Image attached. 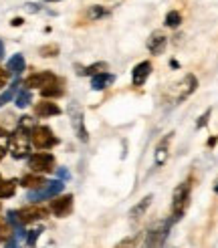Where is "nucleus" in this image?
Returning <instances> with one entry per match:
<instances>
[{"label": "nucleus", "instance_id": "15", "mask_svg": "<svg viewBox=\"0 0 218 248\" xmlns=\"http://www.w3.org/2000/svg\"><path fill=\"white\" fill-rule=\"evenodd\" d=\"M65 89H63V81H61L59 77L53 81V83H48L47 87H43L41 89V95L45 99H59V97H63Z\"/></svg>", "mask_w": 218, "mask_h": 248}, {"label": "nucleus", "instance_id": "30", "mask_svg": "<svg viewBox=\"0 0 218 248\" xmlns=\"http://www.w3.org/2000/svg\"><path fill=\"white\" fill-rule=\"evenodd\" d=\"M210 115H212V109H206V111H204V115H200V119L196 121V127H198V129H202V127L206 125V123H208Z\"/></svg>", "mask_w": 218, "mask_h": 248}, {"label": "nucleus", "instance_id": "7", "mask_svg": "<svg viewBox=\"0 0 218 248\" xmlns=\"http://www.w3.org/2000/svg\"><path fill=\"white\" fill-rule=\"evenodd\" d=\"M170 226H172V220H168L166 224H162L160 228H152L145 236V242L143 246L145 248H162L166 238H168V232H170Z\"/></svg>", "mask_w": 218, "mask_h": 248}, {"label": "nucleus", "instance_id": "28", "mask_svg": "<svg viewBox=\"0 0 218 248\" xmlns=\"http://www.w3.org/2000/svg\"><path fill=\"white\" fill-rule=\"evenodd\" d=\"M15 234H12V228H10V224L4 220V222H0V242H8Z\"/></svg>", "mask_w": 218, "mask_h": 248}, {"label": "nucleus", "instance_id": "37", "mask_svg": "<svg viewBox=\"0 0 218 248\" xmlns=\"http://www.w3.org/2000/svg\"><path fill=\"white\" fill-rule=\"evenodd\" d=\"M4 155H6V147L0 145V162H2V159H4Z\"/></svg>", "mask_w": 218, "mask_h": 248}, {"label": "nucleus", "instance_id": "17", "mask_svg": "<svg viewBox=\"0 0 218 248\" xmlns=\"http://www.w3.org/2000/svg\"><path fill=\"white\" fill-rule=\"evenodd\" d=\"M115 81V77L111 75V73H99V75H95V77H91V89L93 91H103V89H107L109 85H111Z\"/></svg>", "mask_w": 218, "mask_h": 248}, {"label": "nucleus", "instance_id": "14", "mask_svg": "<svg viewBox=\"0 0 218 248\" xmlns=\"http://www.w3.org/2000/svg\"><path fill=\"white\" fill-rule=\"evenodd\" d=\"M47 184V180L41 176V173H24V176L20 178V186L22 188H27V190H39L43 188V186Z\"/></svg>", "mask_w": 218, "mask_h": 248}, {"label": "nucleus", "instance_id": "35", "mask_svg": "<svg viewBox=\"0 0 218 248\" xmlns=\"http://www.w3.org/2000/svg\"><path fill=\"white\" fill-rule=\"evenodd\" d=\"M22 22H24V20L16 16V18H12V22H10V24H12V27H20V24H22Z\"/></svg>", "mask_w": 218, "mask_h": 248}, {"label": "nucleus", "instance_id": "2", "mask_svg": "<svg viewBox=\"0 0 218 248\" xmlns=\"http://www.w3.org/2000/svg\"><path fill=\"white\" fill-rule=\"evenodd\" d=\"M190 190H192V182L186 180V182H182L178 188L174 190V198H172V224L178 220H182V216H184L186 212V208L190 204Z\"/></svg>", "mask_w": 218, "mask_h": 248}, {"label": "nucleus", "instance_id": "8", "mask_svg": "<svg viewBox=\"0 0 218 248\" xmlns=\"http://www.w3.org/2000/svg\"><path fill=\"white\" fill-rule=\"evenodd\" d=\"M51 212L57 218H67L73 212V196L65 194V196H57L51 202Z\"/></svg>", "mask_w": 218, "mask_h": 248}, {"label": "nucleus", "instance_id": "13", "mask_svg": "<svg viewBox=\"0 0 218 248\" xmlns=\"http://www.w3.org/2000/svg\"><path fill=\"white\" fill-rule=\"evenodd\" d=\"M166 46H168V36L164 32H154L150 39H148V51L152 55H162L166 51Z\"/></svg>", "mask_w": 218, "mask_h": 248}, {"label": "nucleus", "instance_id": "33", "mask_svg": "<svg viewBox=\"0 0 218 248\" xmlns=\"http://www.w3.org/2000/svg\"><path fill=\"white\" fill-rule=\"evenodd\" d=\"M57 176H59V180H67V178H69V171L63 170V168H59V170H57Z\"/></svg>", "mask_w": 218, "mask_h": 248}, {"label": "nucleus", "instance_id": "21", "mask_svg": "<svg viewBox=\"0 0 218 248\" xmlns=\"http://www.w3.org/2000/svg\"><path fill=\"white\" fill-rule=\"evenodd\" d=\"M16 194V182L15 180H0V200H6Z\"/></svg>", "mask_w": 218, "mask_h": 248}, {"label": "nucleus", "instance_id": "10", "mask_svg": "<svg viewBox=\"0 0 218 248\" xmlns=\"http://www.w3.org/2000/svg\"><path fill=\"white\" fill-rule=\"evenodd\" d=\"M196 87H198V79L194 77V75H186L184 79H182V81L176 85V89H178L176 101H178V103H182L184 99H188L194 91H196Z\"/></svg>", "mask_w": 218, "mask_h": 248}, {"label": "nucleus", "instance_id": "6", "mask_svg": "<svg viewBox=\"0 0 218 248\" xmlns=\"http://www.w3.org/2000/svg\"><path fill=\"white\" fill-rule=\"evenodd\" d=\"M16 214H18L20 224L24 226V224H32V222H36V220H45L48 216V210L41 204H29V206L16 210Z\"/></svg>", "mask_w": 218, "mask_h": 248}, {"label": "nucleus", "instance_id": "19", "mask_svg": "<svg viewBox=\"0 0 218 248\" xmlns=\"http://www.w3.org/2000/svg\"><path fill=\"white\" fill-rule=\"evenodd\" d=\"M31 103H32V93H31V89H27V87H20L18 93H16V97H15V105H16L18 109H27Z\"/></svg>", "mask_w": 218, "mask_h": 248}, {"label": "nucleus", "instance_id": "12", "mask_svg": "<svg viewBox=\"0 0 218 248\" xmlns=\"http://www.w3.org/2000/svg\"><path fill=\"white\" fill-rule=\"evenodd\" d=\"M34 115L41 117V119L53 117V115H61V107L57 103H53V101H48V99H45V101L34 105Z\"/></svg>", "mask_w": 218, "mask_h": 248}, {"label": "nucleus", "instance_id": "18", "mask_svg": "<svg viewBox=\"0 0 218 248\" xmlns=\"http://www.w3.org/2000/svg\"><path fill=\"white\" fill-rule=\"evenodd\" d=\"M24 67H27V61H24V57H22L20 53L12 55V57L8 59V63H6V71L10 73V75H15V77L20 75V73L24 71Z\"/></svg>", "mask_w": 218, "mask_h": 248}, {"label": "nucleus", "instance_id": "24", "mask_svg": "<svg viewBox=\"0 0 218 248\" xmlns=\"http://www.w3.org/2000/svg\"><path fill=\"white\" fill-rule=\"evenodd\" d=\"M164 24L168 29H178L180 24H182V15L178 10H170L168 15H166V20H164Z\"/></svg>", "mask_w": 218, "mask_h": 248}, {"label": "nucleus", "instance_id": "40", "mask_svg": "<svg viewBox=\"0 0 218 248\" xmlns=\"http://www.w3.org/2000/svg\"><path fill=\"white\" fill-rule=\"evenodd\" d=\"M45 2H61V0H45Z\"/></svg>", "mask_w": 218, "mask_h": 248}, {"label": "nucleus", "instance_id": "36", "mask_svg": "<svg viewBox=\"0 0 218 248\" xmlns=\"http://www.w3.org/2000/svg\"><path fill=\"white\" fill-rule=\"evenodd\" d=\"M216 141H218V138L214 135V138H210V140H208V147H214V145H216Z\"/></svg>", "mask_w": 218, "mask_h": 248}, {"label": "nucleus", "instance_id": "38", "mask_svg": "<svg viewBox=\"0 0 218 248\" xmlns=\"http://www.w3.org/2000/svg\"><path fill=\"white\" fill-rule=\"evenodd\" d=\"M2 59H4V43L0 41V61H2Z\"/></svg>", "mask_w": 218, "mask_h": 248}, {"label": "nucleus", "instance_id": "16", "mask_svg": "<svg viewBox=\"0 0 218 248\" xmlns=\"http://www.w3.org/2000/svg\"><path fill=\"white\" fill-rule=\"evenodd\" d=\"M172 135H174V133H168L166 138L156 145V154H154L156 166H164V164H166V159H168V145H170V141H172Z\"/></svg>", "mask_w": 218, "mask_h": 248}, {"label": "nucleus", "instance_id": "22", "mask_svg": "<svg viewBox=\"0 0 218 248\" xmlns=\"http://www.w3.org/2000/svg\"><path fill=\"white\" fill-rule=\"evenodd\" d=\"M109 69V65L105 63V61H99V63H93L89 67H83L79 73L81 75H87V77H95V75H99V73H105Z\"/></svg>", "mask_w": 218, "mask_h": 248}, {"label": "nucleus", "instance_id": "34", "mask_svg": "<svg viewBox=\"0 0 218 248\" xmlns=\"http://www.w3.org/2000/svg\"><path fill=\"white\" fill-rule=\"evenodd\" d=\"M4 248H18V244H16V238L12 236L8 242H4Z\"/></svg>", "mask_w": 218, "mask_h": 248}, {"label": "nucleus", "instance_id": "11", "mask_svg": "<svg viewBox=\"0 0 218 248\" xmlns=\"http://www.w3.org/2000/svg\"><path fill=\"white\" fill-rule=\"evenodd\" d=\"M150 75H152V63H150V61H141V63H138L136 67H133V71H131V83H133V87H141L145 81H148Z\"/></svg>", "mask_w": 218, "mask_h": 248}, {"label": "nucleus", "instance_id": "26", "mask_svg": "<svg viewBox=\"0 0 218 248\" xmlns=\"http://www.w3.org/2000/svg\"><path fill=\"white\" fill-rule=\"evenodd\" d=\"M41 234H43V228H32V230H27V238H24L27 246H29V248H34L36 240L41 238Z\"/></svg>", "mask_w": 218, "mask_h": 248}, {"label": "nucleus", "instance_id": "20", "mask_svg": "<svg viewBox=\"0 0 218 248\" xmlns=\"http://www.w3.org/2000/svg\"><path fill=\"white\" fill-rule=\"evenodd\" d=\"M152 200H154V196L150 194V196H145L143 200L140 202V204H136L131 208V212H129V216H131V220H138V218H141L143 214H145V210H148L150 206H152Z\"/></svg>", "mask_w": 218, "mask_h": 248}, {"label": "nucleus", "instance_id": "3", "mask_svg": "<svg viewBox=\"0 0 218 248\" xmlns=\"http://www.w3.org/2000/svg\"><path fill=\"white\" fill-rule=\"evenodd\" d=\"M59 143V138L53 133L51 127L47 125H32L31 129V145L36 147L39 152H45V150H51Z\"/></svg>", "mask_w": 218, "mask_h": 248}, {"label": "nucleus", "instance_id": "5", "mask_svg": "<svg viewBox=\"0 0 218 248\" xmlns=\"http://www.w3.org/2000/svg\"><path fill=\"white\" fill-rule=\"evenodd\" d=\"M29 168L34 173H51L55 171V155L48 152H36L29 155Z\"/></svg>", "mask_w": 218, "mask_h": 248}, {"label": "nucleus", "instance_id": "32", "mask_svg": "<svg viewBox=\"0 0 218 248\" xmlns=\"http://www.w3.org/2000/svg\"><path fill=\"white\" fill-rule=\"evenodd\" d=\"M133 246H136V238H125L115 244V248H133Z\"/></svg>", "mask_w": 218, "mask_h": 248}, {"label": "nucleus", "instance_id": "23", "mask_svg": "<svg viewBox=\"0 0 218 248\" xmlns=\"http://www.w3.org/2000/svg\"><path fill=\"white\" fill-rule=\"evenodd\" d=\"M18 89H20V81L16 79L15 83H12L10 87H8V89L2 93V95H0V107H4L6 103H10L12 101V99H15L16 97V93H18Z\"/></svg>", "mask_w": 218, "mask_h": 248}, {"label": "nucleus", "instance_id": "39", "mask_svg": "<svg viewBox=\"0 0 218 248\" xmlns=\"http://www.w3.org/2000/svg\"><path fill=\"white\" fill-rule=\"evenodd\" d=\"M4 135H8V133H6V129L2 125H0V138H4Z\"/></svg>", "mask_w": 218, "mask_h": 248}, {"label": "nucleus", "instance_id": "1", "mask_svg": "<svg viewBox=\"0 0 218 248\" xmlns=\"http://www.w3.org/2000/svg\"><path fill=\"white\" fill-rule=\"evenodd\" d=\"M31 129L32 127L18 123V127L10 135H6L8 138V150H10L12 157H16V159L29 157V152H31Z\"/></svg>", "mask_w": 218, "mask_h": 248}, {"label": "nucleus", "instance_id": "31", "mask_svg": "<svg viewBox=\"0 0 218 248\" xmlns=\"http://www.w3.org/2000/svg\"><path fill=\"white\" fill-rule=\"evenodd\" d=\"M8 79H10V73H8L6 69H2V67H0V89H2V87H6Z\"/></svg>", "mask_w": 218, "mask_h": 248}, {"label": "nucleus", "instance_id": "25", "mask_svg": "<svg viewBox=\"0 0 218 248\" xmlns=\"http://www.w3.org/2000/svg\"><path fill=\"white\" fill-rule=\"evenodd\" d=\"M73 125H75L77 135H79V140H81V141H87V140H89L87 129H85V125H83V117H81V115H77L75 119H73Z\"/></svg>", "mask_w": 218, "mask_h": 248}, {"label": "nucleus", "instance_id": "9", "mask_svg": "<svg viewBox=\"0 0 218 248\" xmlns=\"http://www.w3.org/2000/svg\"><path fill=\"white\" fill-rule=\"evenodd\" d=\"M55 79H57L55 73L41 71V73H34V75L24 79V87H27V89H43V87H47L48 83H53Z\"/></svg>", "mask_w": 218, "mask_h": 248}, {"label": "nucleus", "instance_id": "41", "mask_svg": "<svg viewBox=\"0 0 218 248\" xmlns=\"http://www.w3.org/2000/svg\"><path fill=\"white\" fill-rule=\"evenodd\" d=\"M214 192H216V194H218V182H216V186H214Z\"/></svg>", "mask_w": 218, "mask_h": 248}, {"label": "nucleus", "instance_id": "29", "mask_svg": "<svg viewBox=\"0 0 218 248\" xmlns=\"http://www.w3.org/2000/svg\"><path fill=\"white\" fill-rule=\"evenodd\" d=\"M87 15H89V18H91V20H97V18L107 16V15H109V10H107V8H103V6H91Z\"/></svg>", "mask_w": 218, "mask_h": 248}, {"label": "nucleus", "instance_id": "27", "mask_svg": "<svg viewBox=\"0 0 218 248\" xmlns=\"http://www.w3.org/2000/svg\"><path fill=\"white\" fill-rule=\"evenodd\" d=\"M39 55H41V57H47V59H48V57H57V55H59V45H53V43H51V45H43V46L39 48Z\"/></svg>", "mask_w": 218, "mask_h": 248}, {"label": "nucleus", "instance_id": "4", "mask_svg": "<svg viewBox=\"0 0 218 248\" xmlns=\"http://www.w3.org/2000/svg\"><path fill=\"white\" fill-rule=\"evenodd\" d=\"M65 190V184L63 180H51V182H47L43 188L39 190H31L29 196H27V200L31 204H41L45 200H53V198L61 196V192Z\"/></svg>", "mask_w": 218, "mask_h": 248}]
</instances>
